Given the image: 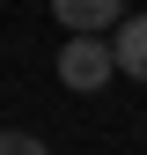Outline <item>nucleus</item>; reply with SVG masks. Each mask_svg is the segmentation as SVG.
<instances>
[{"instance_id": "nucleus-3", "label": "nucleus", "mask_w": 147, "mask_h": 155, "mask_svg": "<svg viewBox=\"0 0 147 155\" xmlns=\"http://www.w3.org/2000/svg\"><path fill=\"white\" fill-rule=\"evenodd\" d=\"M52 15H59L66 30H96V37H103V30L125 15V0H52Z\"/></svg>"}, {"instance_id": "nucleus-1", "label": "nucleus", "mask_w": 147, "mask_h": 155, "mask_svg": "<svg viewBox=\"0 0 147 155\" xmlns=\"http://www.w3.org/2000/svg\"><path fill=\"white\" fill-rule=\"evenodd\" d=\"M110 74H118V59H110V37L96 30H66V52H59V81L74 96H96Z\"/></svg>"}, {"instance_id": "nucleus-2", "label": "nucleus", "mask_w": 147, "mask_h": 155, "mask_svg": "<svg viewBox=\"0 0 147 155\" xmlns=\"http://www.w3.org/2000/svg\"><path fill=\"white\" fill-rule=\"evenodd\" d=\"M110 59H118V74L147 81V15H118L110 22Z\"/></svg>"}, {"instance_id": "nucleus-4", "label": "nucleus", "mask_w": 147, "mask_h": 155, "mask_svg": "<svg viewBox=\"0 0 147 155\" xmlns=\"http://www.w3.org/2000/svg\"><path fill=\"white\" fill-rule=\"evenodd\" d=\"M0 155H52V148L37 140V133H22V126H8V133H0Z\"/></svg>"}]
</instances>
